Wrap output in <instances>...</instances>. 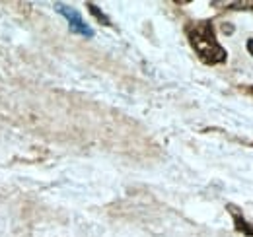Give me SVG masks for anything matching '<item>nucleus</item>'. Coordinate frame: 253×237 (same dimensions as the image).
<instances>
[{"label": "nucleus", "mask_w": 253, "mask_h": 237, "mask_svg": "<svg viewBox=\"0 0 253 237\" xmlns=\"http://www.w3.org/2000/svg\"><path fill=\"white\" fill-rule=\"evenodd\" d=\"M187 37L193 51L205 64H222L228 59L226 49L216 39V33L211 22H195L187 28Z\"/></svg>", "instance_id": "obj_1"}, {"label": "nucleus", "mask_w": 253, "mask_h": 237, "mask_svg": "<svg viewBox=\"0 0 253 237\" xmlns=\"http://www.w3.org/2000/svg\"><path fill=\"white\" fill-rule=\"evenodd\" d=\"M55 8L61 16H64V20L68 22V28L72 33H78L82 37H94V30L86 24V20L82 18V14L76 8L66 6V4H55Z\"/></svg>", "instance_id": "obj_2"}, {"label": "nucleus", "mask_w": 253, "mask_h": 237, "mask_svg": "<svg viewBox=\"0 0 253 237\" xmlns=\"http://www.w3.org/2000/svg\"><path fill=\"white\" fill-rule=\"evenodd\" d=\"M228 212H230V216H232V220H234L236 230H238L240 234H244V236L253 237V224L244 218L242 210H240L238 206H234V204H228Z\"/></svg>", "instance_id": "obj_3"}, {"label": "nucleus", "mask_w": 253, "mask_h": 237, "mask_svg": "<svg viewBox=\"0 0 253 237\" xmlns=\"http://www.w3.org/2000/svg\"><path fill=\"white\" fill-rule=\"evenodd\" d=\"M88 8H90V12L94 14L95 18H97V20H99L103 26H111V20H109V18H107V16H105V14H103V12H101V10L95 6V4H92V2H90V4H88Z\"/></svg>", "instance_id": "obj_4"}, {"label": "nucleus", "mask_w": 253, "mask_h": 237, "mask_svg": "<svg viewBox=\"0 0 253 237\" xmlns=\"http://www.w3.org/2000/svg\"><path fill=\"white\" fill-rule=\"evenodd\" d=\"M246 47H248V53L253 57V39H248V43H246Z\"/></svg>", "instance_id": "obj_5"}, {"label": "nucleus", "mask_w": 253, "mask_h": 237, "mask_svg": "<svg viewBox=\"0 0 253 237\" xmlns=\"http://www.w3.org/2000/svg\"><path fill=\"white\" fill-rule=\"evenodd\" d=\"M252 93H253V88H252Z\"/></svg>", "instance_id": "obj_6"}]
</instances>
